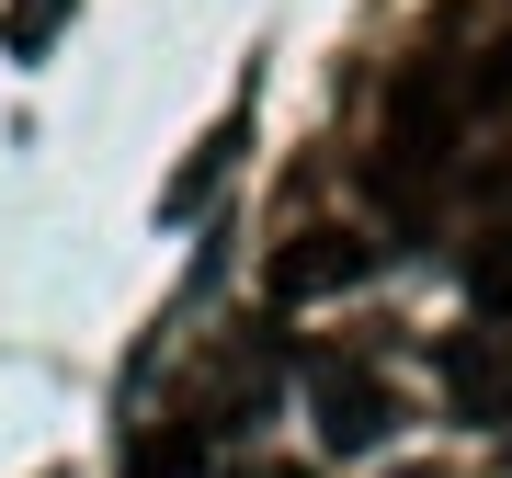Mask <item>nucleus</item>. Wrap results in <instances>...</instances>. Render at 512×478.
<instances>
[{
  "mask_svg": "<svg viewBox=\"0 0 512 478\" xmlns=\"http://www.w3.org/2000/svg\"><path fill=\"white\" fill-rule=\"evenodd\" d=\"M308 422L330 456H376L387 433H399V387H387L365 353H319L308 365Z\"/></svg>",
  "mask_w": 512,
  "mask_h": 478,
  "instance_id": "nucleus-1",
  "label": "nucleus"
},
{
  "mask_svg": "<svg viewBox=\"0 0 512 478\" xmlns=\"http://www.w3.org/2000/svg\"><path fill=\"white\" fill-rule=\"evenodd\" d=\"M376 262H387V239H365V228H296V239H274L262 285H274V308H308V296H342V285H365Z\"/></svg>",
  "mask_w": 512,
  "mask_h": 478,
  "instance_id": "nucleus-2",
  "label": "nucleus"
},
{
  "mask_svg": "<svg viewBox=\"0 0 512 478\" xmlns=\"http://www.w3.org/2000/svg\"><path fill=\"white\" fill-rule=\"evenodd\" d=\"M444 410L456 422H512V331L478 319V331L444 342Z\"/></svg>",
  "mask_w": 512,
  "mask_h": 478,
  "instance_id": "nucleus-3",
  "label": "nucleus"
},
{
  "mask_svg": "<svg viewBox=\"0 0 512 478\" xmlns=\"http://www.w3.org/2000/svg\"><path fill=\"white\" fill-rule=\"evenodd\" d=\"M217 444H228V433L183 399L160 433H137V444H126V478H205V467H217Z\"/></svg>",
  "mask_w": 512,
  "mask_h": 478,
  "instance_id": "nucleus-4",
  "label": "nucleus"
},
{
  "mask_svg": "<svg viewBox=\"0 0 512 478\" xmlns=\"http://www.w3.org/2000/svg\"><path fill=\"white\" fill-rule=\"evenodd\" d=\"M239 148H251V103H239V114H217V137H205L194 160L160 183V217H194V205H205V194H217L228 171H239Z\"/></svg>",
  "mask_w": 512,
  "mask_h": 478,
  "instance_id": "nucleus-5",
  "label": "nucleus"
},
{
  "mask_svg": "<svg viewBox=\"0 0 512 478\" xmlns=\"http://www.w3.org/2000/svg\"><path fill=\"white\" fill-rule=\"evenodd\" d=\"M69 12H80V0H12V12H0V46H12V57H46Z\"/></svg>",
  "mask_w": 512,
  "mask_h": 478,
  "instance_id": "nucleus-6",
  "label": "nucleus"
},
{
  "mask_svg": "<svg viewBox=\"0 0 512 478\" xmlns=\"http://www.w3.org/2000/svg\"><path fill=\"white\" fill-rule=\"evenodd\" d=\"M456 69H467V114H512V35L478 46V57H456Z\"/></svg>",
  "mask_w": 512,
  "mask_h": 478,
  "instance_id": "nucleus-7",
  "label": "nucleus"
},
{
  "mask_svg": "<svg viewBox=\"0 0 512 478\" xmlns=\"http://www.w3.org/2000/svg\"><path fill=\"white\" fill-rule=\"evenodd\" d=\"M239 478H308V467H239Z\"/></svg>",
  "mask_w": 512,
  "mask_h": 478,
  "instance_id": "nucleus-8",
  "label": "nucleus"
}]
</instances>
